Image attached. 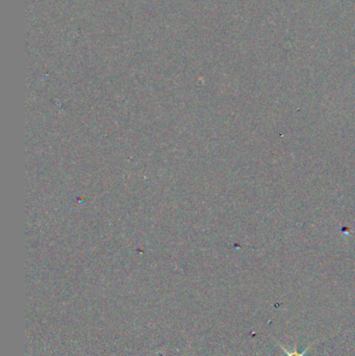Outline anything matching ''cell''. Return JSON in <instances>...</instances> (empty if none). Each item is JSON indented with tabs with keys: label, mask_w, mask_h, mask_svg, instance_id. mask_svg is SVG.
I'll return each instance as SVG.
<instances>
[{
	"label": "cell",
	"mask_w": 355,
	"mask_h": 356,
	"mask_svg": "<svg viewBox=\"0 0 355 356\" xmlns=\"http://www.w3.org/2000/svg\"><path fill=\"white\" fill-rule=\"evenodd\" d=\"M277 343H279V346L281 347V349H283V353H286V355L287 356H306V353H308V349L311 348V347L313 346V344H311L310 346L308 347V348L304 349V351H302V353H299V351L297 350V344H294V348L293 350H288L287 348H286L285 346H283L281 343H279V341H277Z\"/></svg>",
	"instance_id": "1"
}]
</instances>
